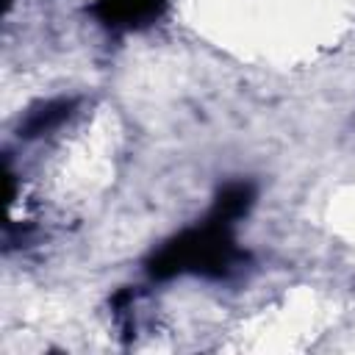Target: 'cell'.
Wrapping results in <instances>:
<instances>
[{
  "label": "cell",
  "mask_w": 355,
  "mask_h": 355,
  "mask_svg": "<svg viewBox=\"0 0 355 355\" xmlns=\"http://www.w3.org/2000/svg\"><path fill=\"white\" fill-rule=\"evenodd\" d=\"M247 255L233 241V225L208 216L202 225L183 230L169 239L153 258L147 261V272L155 280H169L175 275H202L222 277Z\"/></svg>",
  "instance_id": "1"
},
{
  "label": "cell",
  "mask_w": 355,
  "mask_h": 355,
  "mask_svg": "<svg viewBox=\"0 0 355 355\" xmlns=\"http://www.w3.org/2000/svg\"><path fill=\"white\" fill-rule=\"evenodd\" d=\"M92 11L108 28H144L166 11V0H97Z\"/></svg>",
  "instance_id": "2"
},
{
  "label": "cell",
  "mask_w": 355,
  "mask_h": 355,
  "mask_svg": "<svg viewBox=\"0 0 355 355\" xmlns=\"http://www.w3.org/2000/svg\"><path fill=\"white\" fill-rule=\"evenodd\" d=\"M72 108H75V100H67V97H61V100H47V103H42V105H36V108L28 111L25 122L19 125V133H22L25 139L44 136V133L55 130L61 122H67L69 114H72Z\"/></svg>",
  "instance_id": "3"
},
{
  "label": "cell",
  "mask_w": 355,
  "mask_h": 355,
  "mask_svg": "<svg viewBox=\"0 0 355 355\" xmlns=\"http://www.w3.org/2000/svg\"><path fill=\"white\" fill-rule=\"evenodd\" d=\"M252 200H255V189H252V183H247V180L227 183V186L216 194V202H214L211 216L219 219V222L233 225L236 219H241V216L250 211Z\"/></svg>",
  "instance_id": "4"
}]
</instances>
